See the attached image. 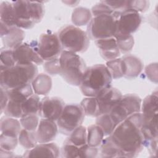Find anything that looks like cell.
Wrapping results in <instances>:
<instances>
[{"mask_svg": "<svg viewBox=\"0 0 158 158\" xmlns=\"http://www.w3.org/2000/svg\"><path fill=\"white\" fill-rule=\"evenodd\" d=\"M141 123V112L135 113L118 124L109 135L122 157H135L144 148Z\"/></svg>", "mask_w": 158, "mask_h": 158, "instance_id": "cell-1", "label": "cell"}, {"mask_svg": "<svg viewBox=\"0 0 158 158\" xmlns=\"http://www.w3.org/2000/svg\"><path fill=\"white\" fill-rule=\"evenodd\" d=\"M112 78L104 64L87 67L80 85L82 94L86 97H96L101 91L111 86Z\"/></svg>", "mask_w": 158, "mask_h": 158, "instance_id": "cell-2", "label": "cell"}, {"mask_svg": "<svg viewBox=\"0 0 158 158\" xmlns=\"http://www.w3.org/2000/svg\"><path fill=\"white\" fill-rule=\"evenodd\" d=\"M14 6L16 27L22 29L32 28L40 23L44 15L42 2L30 1H12Z\"/></svg>", "mask_w": 158, "mask_h": 158, "instance_id": "cell-3", "label": "cell"}, {"mask_svg": "<svg viewBox=\"0 0 158 158\" xmlns=\"http://www.w3.org/2000/svg\"><path fill=\"white\" fill-rule=\"evenodd\" d=\"M0 70L1 87L6 90L31 83L38 75V68L35 64H15Z\"/></svg>", "mask_w": 158, "mask_h": 158, "instance_id": "cell-4", "label": "cell"}, {"mask_svg": "<svg viewBox=\"0 0 158 158\" xmlns=\"http://www.w3.org/2000/svg\"><path fill=\"white\" fill-rule=\"evenodd\" d=\"M60 75L67 83L79 86L87 67L84 60L77 53L63 51L59 57Z\"/></svg>", "mask_w": 158, "mask_h": 158, "instance_id": "cell-5", "label": "cell"}, {"mask_svg": "<svg viewBox=\"0 0 158 158\" xmlns=\"http://www.w3.org/2000/svg\"><path fill=\"white\" fill-rule=\"evenodd\" d=\"M120 14L121 12H116L93 16L87 27L86 33L89 38L96 41L114 37Z\"/></svg>", "mask_w": 158, "mask_h": 158, "instance_id": "cell-6", "label": "cell"}, {"mask_svg": "<svg viewBox=\"0 0 158 158\" xmlns=\"http://www.w3.org/2000/svg\"><path fill=\"white\" fill-rule=\"evenodd\" d=\"M63 51L74 53H83L89 46L90 39L86 31L73 26L67 25L62 27L59 33Z\"/></svg>", "mask_w": 158, "mask_h": 158, "instance_id": "cell-7", "label": "cell"}, {"mask_svg": "<svg viewBox=\"0 0 158 158\" xmlns=\"http://www.w3.org/2000/svg\"><path fill=\"white\" fill-rule=\"evenodd\" d=\"M85 116V114L80 104L65 105L56 121L59 131L63 135H69L75 128L81 125Z\"/></svg>", "mask_w": 158, "mask_h": 158, "instance_id": "cell-8", "label": "cell"}, {"mask_svg": "<svg viewBox=\"0 0 158 158\" xmlns=\"http://www.w3.org/2000/svg\"><path fill=\"white\" fill-rule=\"evenodd\" d=\"M141 99L135 94L122 95L119 102L109 113L114 123L117 125L129 116L141 112Z\"/></svg>", "mask_w": 158, "mask_h": 158, "instance_id": "cell-9", "label": "cell"}, {"mask_svg": "<svg viewBox=\"0 0 158 158\" xmlns=\"http://www.w3.org/2000/svg\"><path fill=\"white\" fill-rule=\"evenodd\" d=\"M38 48L39 54L44 62L58 58L63 51L58 35L51 31L41 35Z\"/></svg>", "mask_w": 158, "mask_h": 158, "instance_id": "cell-10", "label": "cell"}, {"mask_svg": "<svg viewBox=\"0 0 158 158\" xmlns=\"http://www.w3.org/2000/svg\"><path fill=\"white\" fill-rule=\"evenodd\" d=\"M13 57L16 64L40 65L44 63L39 54L36 41L22 43L13 49Z\"/></svg>", "mask_w": 158, "mask_h": 158, "instance_id": "cell-11", "label": "cell"}, {"mask_svg": "<svg viewBox=\"0 0 158 158\" xmlns=\"http://www.w3.org/2000/svg\"><path fill=\"white\" fill-rule=\"evenodd\" d=\"M142 17L140 14L133 9H126L121 12L117 20L116 33L132 35L141 25Z\"/></svg>", "mask_w": 158, "mask_h": 158, "instance_id": "cell-12", "label": "cell"}, {"mask_svg": "<svg viewBox=\"0 0 158 158\" xmlns=\"http://www.w3.org/2000/svg\"><path fill=\"white\" fill-rule=\"evenodd\" d=\"M65 106L64 101L59 97H44L40 100L38 115L43 119L57 121Z\"/></svg>", "mask_w": 158, "mask_h": 158, "instance_id": "cell-13", "label": "cell"}, {"mask_svg": "<svg viewBox=\"0 0 158 158\" xmlns=\"http://www.w3.org/2000/svg\"><path fill=\"white\" fill-rule=\"evenodd\" d=\"M122 97V93L116 88L109 86L98 94L97 99L100 115L109 114Z\"/></svg>", "mask_w": 158, "mask_h": 158, "instance_id": "cell-14", "label": "cell"}, {"mask_svg": "<svg viewBox=\"0 0 158 158\" xmlns=\"http://www.w3.org/2000/svg\"><path fill=\"white\" fill-rule=\"evenodd\" d=\"M58 127L56 121L41 118L36 130L38 143H45L52 141L56 136Z\"/></svg>", "mask_w": 158, "mask_h": 158, "instance_id": "cell-15", "label": "cell"}, {"mask_svg": "<svg viewBox=\"0 0 158 158\" xmlns=\"http://www.w3.org/2000/svg\"><path fill=\"white\" fill-rule=\"evenodd\" d=\"M60 151L59 147L54 143H45L36 144L34 148L27 150L23 157H59Z\"/></svg>", "mask_w": 158, "mask_h": 158, "instance_id": "cell-16", "label": "cell"}, {"mask_svg": "<svg viewBox=\"0 0 158 158\" xmlns=\"http://www.w3.org/2000/svg\"><path fill=\"white\" fill-rule=\"evenodd\" d=\"M95 44L101 56L107 61L118 58L121 54L114 37L96 40Z\"/></svg>", "mask_w": 158, "mask_h": 158, "instance_id": "cell-17", "label": "cell"}, {"mask_svg": "<svg viewBox=\"0 0 158 158\" xmlns=\"http://www.w3.org/2000/svg\"><path fill=\"white\" fill-rule=\"evenodd\" d=\"M124 65V76L127 79H133L138 77L143 69L142 61L137 57L125 54L122 57Z\"/></svg>", "mask_w": 158, "mask_h": 158, "instance_id": "cell-18", "label": "cell"}, {"mask_svg": "<svg viewBox=\"0 0 158 158\" xmlns=\"http://www.w3.org/2000/svg\"><path fill=\"white\" fill-rule=\"evenodd\" d=\"M25 38V32L17 27H12L9 32L1 37L4 48L14 49L22 43Z\"/></svg>", "mask_w": 158, "mask_h": 158, "instance_id": "cell-19", "label": "cell"}, {"mask_svg": "<svg viewBox=\"0 0 158 158\" xmlns=\"http://www.w3.org/2000/svg\"><path fill=\"white\" fill-rule=\"evenodd\" d=\"M7 92L9 101L21 105H22L30 96L34 94L33 89L30 83L8 89Z\"/></svg>", "mask_w": 158, "mask_h": 158, "instance_id": "cell-20", "label": "cell"}, {"mask_svg": "<svg viewBox=\"0 0 158 158\" xmlns=\"http://www.w3.org/2000/svg\"><path fill=\"white\" fill-rule=\"evenodd\" d=\"M31 86L35 94L46 96L52 88L51 78L47 74H38L32 81Z\"/></svg>", "mask_w": 158, "mask_h": 158, "instance_id": "cell-21", "label": "cell"}, {"mask_svg": "<svg viewBox=\"0 0 158 158\" xmlns=\"http://www.w3.org/2000/svg\"><path fill=\"white\" fill-rule=\"evenodd\" d=\"M158 96L156 90L152 94L147 96L141 102V114L143 117H151L157 115Z\"/></svg>", "mask_w": 158, "mask_h": 158, "instance_id": "cell-22", "label": "cell"}, {"mask_svg": "<svg viewBox=\"0 0 158 158\" xmlns=\"http://www.w3.org/2000/svg\"><path fill=\"white\" fill-rule=\"evenodd\" d=\"M0 130L1 134L18 138L22 130V125L20 121L15 118L2 117L0 122Z\"/></svg>", "mask_w": 158, "mask_h": 158, "instance_id": "cell-23", "label": "cell"}, {"mask_svg": "<svg viewBox=\"0 0 158 158\" xmlns=\"http://www.w3.org/2000/svg\"><path fill=\"white\" fill-rule=\"evenodd\" d=\"M0 24L10 28L16 27L15 12L12 2L3 1L1 3Z\"/></svg>", "mask_w": 158, "mask_h": 158, "instance_id": "cell-24", "label": "cell"}, {"mask_svg": "<svg viewBox=\"0 0 158 158\" xmlns=\"http://www.w3.org/2000/svg\"><path fill=\"white\" fill-rule=\"evenodd\" d=\"M99 152L101 157H122L121 152L112 143L109 136L102 140L99 146Z\"/></svg>", "mask_w": 158, "mask_h": 158, "instance_id": "cell-25", "label": "cell"}, {"mask_svg": "<svg viewBox=\"0 0 158 158\" xmlns=\"http://www.w3.org/2000/svg\"><path fill=\"white\" fill-rule=\"evenodd\" d=\"M86 130L87 144L90 146L99 148L104 137L102 130L96 124L89 126Z\"/></svg>", "mask_w": 158, "mask_h": 158, "instance_id": "cell-26", "label": "cell"}, {"mask_svg": "<svg viewBox=\"0 0 158 158\" xmlns=\"http://www.w3.org/2000/svg\"><path fill=\"white\" fill-rule=\"evenodd\" d=\"M92 14L90 10L85 7H79L74 9L72 14V22L76 26H84L88 25Z\"/></svg>", "mask_w": 158, "mask_h": 158, "instance_id": "cell-27", "label": "cell"}, {"mask_svg": "<svg viewBox=\"0 0 158 158\" xmlns=\"http://www.w3.org/2000/svg\"><path fill=\"white\" fill-rule=\"evenodd\" d=\"M19 143L27 150L32 149L38 143L36 131H28L22 129L19 136Z\"/></svg>", "mask_w": 158, "mask_h": 158, "instance_id": "cell-28", "label": "cell"}, {"mask_svg": "<svg viewBox=\"0 0 158 158\" xmlns=\"http://www.w3.org/2000/svg\"><path fill=\"white\" fill-rule=\"evenodd\" d=\"M80 105L85 115L94 117L100 115L98 102L96 97H86L80 102Z\"/></svg>", "mask_w": 158, "mask_h": 158, "instance_id": "cell-29", "label": "cell"}, {"mask_svg": "<svg viewBox=\"0 0 158 158\" xmlns=\"http://www.w3.org/2000/svg\"><path fill=\"white\" fill-rule=\"evenodd\" d=\"M114 37L116 40L117 46L121 54H127L131 51L135 43L134 38L132 35H126L116 33Z\"/></svg>", "mask_w": 158, "mask_h": 158, "instance_id": "cell-30", "label": "cell"}, {"mask_svg": "<svg viewBox=\"0 0 158 158\" xmlns=\"http://www.w3.org/2000/svg\"><path fill=\"white\" fill-rule=\"evenodd\" d=\"M69 136L67 139L78 147L87 144V130L83 125L78 127Z\"/></svg>", "mask_w": 158, "mask_h": 158, "instance_id": "cell-31", "label": "cell"}, {"mask_svg": "<svg viewBox=\"0 0 158 158\" xmlns=\"http://www.w3.org/2000/svg\"><path fill=\"white\" fill-rule=\"evenodd\" d=\"M106 66L108 69L112 79H119L124 76L125 70L122 58H116L107 61Z\"/></svg>", "mask_w": 158, "mask_h": 158, "instance_id": "cell-32", "label": "cell"}, {"mask_svg": "<svg viewBox=\"0 0 158 158\" xmlns=\"http://www.w3.org/2000/svg\"><path fill=\"white\" fill-rule=\"evenodd\" d=\"M96 124L102 130L104 136L110 135L117 126L114 123L109 114H102L97 117Z\"/></svg>", "mask_w": 158, "mask_h": 158, "instance_id": "cell-33", "label": "cell"}, {"mask_svg": "<svg viewBox=\"0 0 158 158\" xmlns=\"http://www.w3.org/2000/svg\"><path fill=\"white\" fill-rule=\"evenodd\" d=\"M40 102V98L39 97V95L36 94H33L22 104V115L29 114L38 115L39 111Z\"/></svg>", "mask_w": 158, "mask_h": 158, "instance_id": "cell-34", "label": "cell"}, {"mask_svg": "<svg viewBox=\"0 0 158 158\" xmlns=\"http://www.w3.org/2000/svg\"><path fill=\"white\" fill-rule=\"evenodd\" d=\"M38 115L35 114L22 115L20 118L22 127L28 131H36L40 122Z\"/></svg>", "mask_w": 158, "mask_h": 158, "instance_id": "cell-35", "label": "cell"}, {"mask_svg": "<svg viewBox=\"0 0 158 158\" xmlns=\"http://www.w3.org/2000/svg\"><path fill=\"white\" fill-rule=\"evenodd\" d=\"M1 67L2 69H7L14 66L16 63L13 57V49H1Z\"/></svg>", "mask_w": 158, "mask_h": 158, "instance_id": "cell-36", "label": "cell"}, {"mask_svg": "<svg viewBox=\"0 0 158 158\" xmlns=\"http://www.w3.org/2000/svg\"><path fill=\"white\" fill-rule=\"evenodd\" d=\"M78 150L79 147L71 143L66 139L61 148V156L65 158H77L78 157Z\"/></svg>", "mask_w": 158, "mask_h": 158, "instance_id": "cell-37", "label": "cell"}, {"mask_svg": "<svg viewBox=\"0 0 158 158\" xmlns=\"http://www.w3.org/2000/svg\"><path fill=\"white\" fill-rule=\"evenodd\" d=\"M22 105L15 103L9 100L8 103L4 110V114L6 117L20 118L23 115Z\"/></svg>", "mask_w": 158, "mask_h": 158, "instance_id": "cell-38", "label": "cell"}, {"mask_svg": "<svg viewBox=\"0 0 158 158\" xmlns=\"http://www.w3.org/2000/svg\"><path fill=\"white\" fill-rule=\"evenodd\" d=\"M19 143L18 138L1 134L0 136V148L1 149L12 151Z\"/></svg>", "mask_w": 158, "mask_h": 158, "instance_id": "cell-39", "label": "cell"}, {"mask_svg": "<svg viewBox=\"0 0 158 158\" xmlns=\"http://www.w3.org/2000/svg\"><path fill=\"white\" fill-rule=\"evenodd\" d=\"M98 148L90 146L88 144H85L79 147L78 157L94 158L98 156Z\"/></svg>", "mask_w": 158, "mask_h": 158, "instance_id": "cell-40", "label": "cell"}, {"mask_svg": "<svg viewBox=\"0 0 158 158\" xmlns=\"http://www.w3.org/2000/svg\"><path fill=\"white\" fill-rule=\"evenodd\" d=\"M43 64L44 69L48 74L51 75H60V69L59 57L45 61Z\"/></svg>", "mask_w": 158, "mask_h": 158, "instance_id": "cell-41", "label": "cell"}, {"mask_svg": "<svg viewBox=\"0 0 158 158\" xmlns=\"http://www.w3.org/2000/svg\"><path fill=\"white\" fill-rule=\"evenodd\" d=\"M149 7V2L148 1H128L127 9H133L138 12H144Z\"/></svg>", "mask_w": 158, "mask_h": 158, "instance_id": "cell-42", "label": "cell"}, {"mask_svg": "<svg viewBox=\"0 0 158 158\" xmlns=\"http://www.w3.org/2000/svg\"><path fill=\"white\" fill-rule=\"evenodd\" d=\"M104 2L109 6L112 10L115 12H122L127 9V0L122 1H103Z\"/></svg>", "mask_w": 158, "mask_h": 158, "instance_id": "cell-43", "label": "cell"}, {"mask_svg": "<svg viewBox=\"0 0 158 158\" xmlns=\"http://www.w3.org/2000/svg\"><path fill=\"white\" fill-rule=\"evenodd\" d=\"M147 77L151 81L157 83V64L152 63L147 65L145 69Z\"/></svg>", "mask_w": 158, "mask_h": 158, "instance_id": "cell-44", "label": "cell"}, {"mask_svg": "<svg viewBox=\"0 0 158 158\" xmlns=\"http://www.w3.org/2000/svg\"><path fill=\"white\" fill-rule=\"evenodd\" d=\"M9 101V97L7 90L1 87V114H2Z\"/></svg>", "mask_w": 158, "mask_h": 158, "instance_id": "cell-45", "label": "cell"}, {"mask_svg": "<svg viewBox=\"0 0 158 158\" xmlns=\"http://www.w3.org/2000/svg\"><path fill=\"white\" fill-rule=\"evenodd\" d=\"M0 153L1 157H14L15 156L14 155V152L12 151H7L1 149Z\"/></svg>", "mask_w": 158, "mask_h": 158, "instance_id": "cell-46", "label": "cell"}]
</instances>
